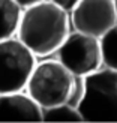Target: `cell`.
I'll list each match as a JSON object with an SVG mask.
<instances>
[{
  "label": "cell",
  "mask_w": 117,
  "mask_h": 123,
  "mask_svg": "<svg viewBox=\"0 0 117 123\" xmlns=\"http://www.w3.org/2000/svg\"><path fill=\"white\" fill-rule=\"evenodd\" d=\"M114 3H116V9H117V0H114Z\"/></svg>",
  "instance_id": "obj_14"
},
{
  "label": "cell",
  "mask_w": 117,
  "mask_h": 123,
  "mask_svg": "<svg viewBox=\"0 0 117 123\" xmlns=\"http://www.w3.org/2000/svg\"><path fill=\"white\" fill-rule=\"evenodd\" d=\"M84 122H117V71L102 66L86 75V95L80 104Z\"/></svg>",
  "instance_id": "obj_2"
},
{
  "label": "cell",
  "mask_w": 117,
  "mask_h": 123,
  "mask_svg": "<svg viewBox=\"0 0 117 123\" xmlns=\"http://www.w3.org/2000/svg\"><path fill=\"white\" fill-rule=\"evenodd\" d=\"M24 8L15 0H0V41L18 35Z\"/></svg>",
  "instance_id": "obj_8"
},
{
  "label": "cell",
  "mask_w": 117,
  "mask_h": 123,
  "mask_svg": "<svg viewBox=\"0 0 117 123\" xmlns=\"http://www.w3.org/2000/svg\"><path fill=\"white\" fill-rule=\"evenodd\" d=\"M74 80L75 75L60 60L44 57L38 62L26 90L42 108H48L68 102Z\"/></svg>",
  "instance_id": "obj_3"
},
{
  "label": "cell",
  "mask_w": 117,
  "mask_h": 123,
  "mask_svg": "<svg viewBox=\"0 0 117 123\" xmlns=\"http://www.w3.org/2000/svg\"><path fill=\"white\" fill-rule=\"evenodd\" d=\"M71 14L51 0L24 8L18 38L38 57H50L71 33Z\"/></svg>",
  "instance_id": "obj_1"
},
{
  "label": "cell",
  "mask_w": 117,
  "mask_h": 123,
  "mask_svg": "<svg viewBox=\"0 0 117 123\" xmlns=\"http://www.w3.org/2000/svg\"><path fill=\"white\" fill-rule=\"evenodd\" d=\"M0 122H44V108L27 90L0 93Z\"/></svg>",
  "instance_id": "obj_7"
},
{
  "label": "cell",
  "mask_w": 117,
  "mask_h": 123,
  "mask_svg": "<svg viewBox=\"0 0 117 123\" xmlns=\"http://www.w3.org/2000/svg\"><path fill=\"white\" fill-rule=\"evenodd\" d=\"M44 122H84L77 107L71 104H59L54 107L44 108Z\"/></svg>",
  "instance_id": "obj_9"
},
{
  "label": "cell",
  "mask_w": 117,
  "mask_h": 123,
  "mask_svg": "<svg viewBox=\"0 0 117 123\" xmlns=\"http://www.w3.org/2000/svg\"><path fill=\"white\" fill-rule=\"evenodd\" d=\"M99 39H101V48H102L104 66L117 71V24H114Z\"/></svg>",
  "instance_id": "obj_10"
},
{
  "label": "cell",
  "mask_w": 117,
  "mask_h": 123,
  "mask_svg": "<svg viewBox=\"0 0 117 123\" xmlns=\"http://www.w3.org/2000/svg\"><path fill=\"white\" fill-rule=\"evenodd\" d=\"M71 23L74 30L101 38L117 24L114 0H81L71 12Z\"/></svg>",
  "instance_id": "obj_6"
},
{
  "label": "cell",
  "mask_w": 117,
  "mask_h": 123,
  "mask_svg": "<svg viewBox=\"0 0 117 123\" xmlns=\"http://www.w3.org/2000/svg\"><path fill=\"white\" fill-rule=\"evenodd\" d=\"M38 56L18 38L0 41V93L27 89Z\"/></svg>",
  "instance_id": "obj_4"
},
{
  "label": "cell",
  "mask_w": 117,
  "mask_h": 123,
  "mask_svg": "<svg viewBox=\"0 0 117 123\" xmlns=\"http://www.w3.org/2000/svg\"><path fill=\"white\" fill-rule=\"evenodd\" d=\"M17 3H20L23 8H29V6H33L36 3H41V2H44V0H15Z\"/></svg>",
  "instance_id": "obj_13"
},
{
  "label": "cell",
  "mask_w": 117,
  "mask_h": 123,
  "mask_svg": "<svg viewBox=\"0 0 117 123\" xmlns=\"http://www.w3.org/2000/svg\"><path fill=\"white\" fill-rule=\"evenodd\" d=\"M53 3H56L57 6H60L62 9H65V11H68L71 14V12L75 9V6L81 2V0H51Z\"/></svg>",
  "instance_id": "obj_12"
},
{
  "label": "cell",
  "mask_w": 117,
  "mask_h": 123,
  "mask_svg": "<svg viewBox=\"0 0 117 123\" xmlns=\"http://www.w3.org/2000/svg\"><path fill=\"white\" fill-rule=\"evenodd\" d=\"M84 95H86V77L84 75H75L68 104H71L72 107L78 108L81 101H83V98H84Z\"/></svg>",
  "instance_id": "obj_11"
},
{
  "label": "cell",
  "mask_w": 117,
  "mask_h": 123,
  "mask_svg": "<svg viewBox=\"0 0 117 123\" xmlns=\"http://www.w3.org/2000/svg\"><path fill=\"white\" fill-rule=\"evenodd\" d=\"M54 56L74 75L86 77L104 66L101 39L78 30L69 33Z\"/></svg>",
  "instance_id": "obj_5"
}]
</instances>
